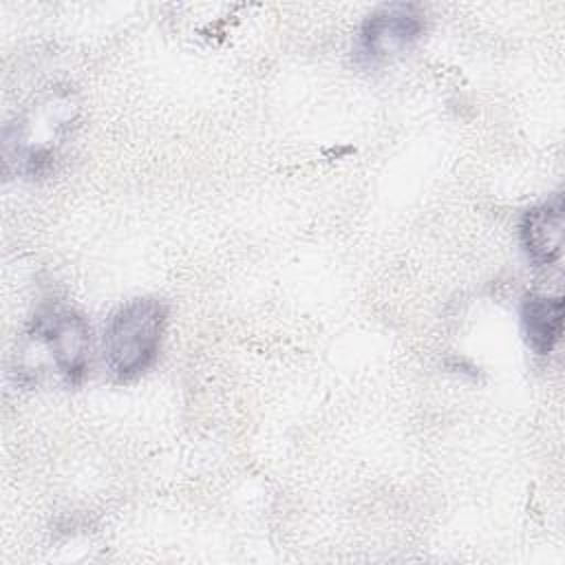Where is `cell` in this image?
Instances as JSON below:
<instances>
[{
	"label": "cell",
	"instance_id": "6da1fadb",
	"mask_svg": "<svg viewBox=\"0 0 565 565\" xmlns=\"http://www.w3.org/2000/svg\"><path fill=\"white\" fill-rule=\"evenodd\" d=\"M90 364V327L66 305L40 307L26 324L15 351L13 373L24 386H38L53 375L64 386H77Z\"/></svg>",
	"mask_w": 565,
	"mask_h": 565
},
{
	"label": "cell",
	"instance_id": "7a4b0ae2",
	"mask_svg": "<svg viewBox=\"0 0 565 565\" xmlns=\"http://www.w3.org/2000/svg\"><path fill=\"white\" fill-rule=\"evenodd\" d=\"M77 104L71 90H51L35 99L4 130V168L26 179L44 174L60 157L77 126Z\"/></svg>",
	"mask_w": 565,
	"mask_h": 565
},
{
	"label": "cell",
	"instance_id": "3957f363",
	"mask_svg": "<svg viewBox=\"0 0 565 565\" xmlns=\"http://www.w3.org/2000/svg\"><path fill=\"white\" fill-rule=\"evenodd\" d=\"M168 305L161 298H132L121 305L104 329L102 353L106 369L119 382L141 377L159 358L168 327Z\"/></svg>",
	"mask_w": 565,
	"mask_h": 565
},
{
	"label": "cell",
	"instance_id": "277c9868",
	"mask_svg": "<svg viewBox=\"0 0 565 565\" xmlns=\"http://www.w3.org/2000/svg\"><path fill=\"white\" fill-rule=\"evenodd\" d=\"M426 33V13L415 2H391L371 11L358 29L353 62L375 71L408 53Z\"/></svg>",
	"mask_w": 565,
	"mask_h": 565
},
{
	"label": "cell",
	"instance_id": "5b68a950",
	"mask_svg": "<svg viewBox=\"0 0 565 565\" xmlns=\"http://www.w3.org/2000/svg\"><path fill=\"white\" fill-rule=\"evenodd\" d=\"M563 194L525 210L519 223V238L527 260L534 267H547L561 258L565 232Z\"/></svg>",
	"mask_w": 565,
	"mask_h": 565
},
{
	"label": "cell",
	"instance_id": "8992f818",
	"mask_svg": "<svg viewBox=\"0 0 565 565\" xmlns=\"http://www.w3.org/2000/svg\"><path fill=\"white\" fill-rule=\"evenodd\" d=\"M565 302L561 296L527 294L521 302V329L525 344L536 355H547L563 335Z\"/></svg>",
	"mask_w": 565,
	"mask_h": 565
}]
</instances>
